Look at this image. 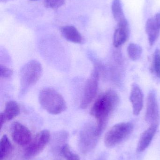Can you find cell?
<instances>
[{
  "instance_id": "1",
  "label": "cell",
  "mask_w": 160,
  "mask_h": 160,
  "mask_svg": "<svg viewBox=\"0 0 160 160\" xmlns=\"http://www.w3.org/2000/svg\"><path fill=\"white\" fill-rule=\"evenodd\" d=\"M119 102V97L114 90L110 89L101 93L91 108L90 114L96 119V133L100 137L105 129L110 115Z\"/></svg>"
},
{
  "instance_id": "2",
  "label": "cell",
  "mask_w": 160,
  "mask_h": 160,
  "mask_svg": "<svg viewBox=\"0 0 160 160\" xmlns=\"http://www.w3.org/2000/svg\"><path fill=\"white\" fill-rule=\"evenodd\" d=\"M39 101L42 108L51 114L62 113L67 108L66 102L63 96L51 88H45L40 91Z\"/></svg>"
},
{
  "instance_id": "3",
  "label": "cell",
  "mask_w": 160,
  "mask_h": 160,
  "mask_svg": "<svg viewBox=\"0 0 160 160\" xmlns=\"http://www.w3.org/2000/svg\"><path fill=\"white\" fill-rule=\"evenodd\" d=\"M42 73V66L38 61L33 60L25 64L20 72L21 92L25 93L35 84L40 79Z\"/></svg>"
},
{
  "instance_id": "4",
  "label": "cell",
  "mask_w": 160,
  "mask_h": 160,
  "mask_svg": "<svg viewBox=\"0 0 160 160\" xmlns=\"http://www.w3.org/2000/svg\"><path fill=\"white\" fill-rule=\"evenodd\" d=\"M133 124L122 122L113 126L105 134L104 143L107 147L113 148L125 141L132 132Z\"/></svg>"
},
{
  "instance_id": "5",
  "label": "cell",
  "mask_w": 160,
  "mask_h": 160,
  "mask_svg": "<svg viewBox=\"0 0 160 160\" xmlns=\"http://www.w3.org/2000/svg\"><path fill=\"white\" fill-rule=\"evenodd\" d=\"M50 137V133L47 130L39 132L25 148L23 159L25 160L31 159L42 152L49 142Z\"/></svg>"
},
{
  "instance_id": "6",
  "label": "cell",
  "mask_w": 160,
  "mask_h": 160,
  "mask_svg": "<svg viewBox=\"0 0 160 160\" xmlns=\"http://www.w3.org/2000/svg\"><path fill=\"white\" fill-rule=\"evenodd\" d=\"M99 73L97 68H95L86 81L84 88L80 107L85 109L94 100L98 89Z\"/></svg>"
},
{
  "instance_id": "7",
  "label": "cell",
  "mask_w": 160,
  "mask_h": 160,
  "mask_svg": "<svg viewBox=\"0 0 160 160\" xmlns=\"http://www.w3.org/2000/svg\"><path fill=\"white\" fill-rule=\"evenodd\" d=\"M99 137L96 133V126L86 124L80 134V148L82 153L86 154L93 150L96 145Z\"/></svg>"
},
{
  "instance_id": "8",
  "label": "cell",
  "mask_w": 160,
  "mask_h": 160,
  "mask_svg": "<svg viewBox=\"0 0 160 160\" xmlns=\"http://www.w3.org/2000/svg\"><path fill=\"white\" fill-rule=\"evenodd\" d=\"M159 108L157 95L155 90H151L148 93L147 99L146 121L150 125L159 124Z\"/></svg>"
},
{
  "instance_id": "9",
  "label": "cell",
  "mask_w": 160,
  "mask_h": 160,
  "mask_svg": "<svg viewBox=\"0 0 160 160\" xmlns=\"http://www.w3.org/2000/svg\"><path fill=\"white\" fill-rule=\"evenodd\" d=\"M11 135L14 142L21 146L28 145L32 140L29 129L19 122H14L11 125Z\"/></svg>"
},
{
  "instance_id": "10",
  "label": "cell",
  "mask_w": 160,
  "mask_h": 160,
  "mask_svg": "<svg viewBox=\"0 0 160 160\" xmlns=\"http://www.w3.org/2000/svg\"><path fill=\"white\" fill-rule=\"evenodd\" d=\"M146 31L150 46H153L158 38L160 34V13L147 20Z\"/></svg>"
},
{
  "instance_id": "11",
  "label": "cell",
  "mask_w": 160,
  "mask_h": 160,
  "mask_svg": "<svg viewBox=\"0 0 160 160\" xmlns=\"http://www.w3.org/2000/svg\"><path fill=\"white\" fill-rule=\"evenodd\" d=\"M130 100L132 105L133 114L139 115L144 105V95L139 85L132 84L131 90Z\"/></svg>"
},
{
  "instance_id": "12",
  "label": "cell",
  "mask_w": 160,
  "mask_h": 160,
  "mask_svg": "<svg viewBox=\"0 0 160 160\" xmlns=\"http://www.w3.org/2000/svg\"><path fill=\"white\" fill-rule=\"evenodd\" d=\"M129 36V27L126 19L117 22L113 36V45L118 48L126 42Z\"/></svg>"
},
{
  "instance_id": "13",
  "label": "cell",
  "mask_w": 160,
  "mask_h": 160,
  "mask_svg": "<svg viewBox=\"0 0 160 160\" xmlns=\"http://www.w3.org/2000/svg\"><path fill=\"white\" fill-rule=\"evenodd\" d=\"M158 124L151 125L141 135L136 148L138 153L144 152L148 147L157 132Z\"/></svg>"
},
{
  "instance_id": "14",
  "label": "cell",
  "mask_w": 160,
  "mask_h": 160,
  "mask_svg": "<svg viewBox=\"0 0 160 160\" xmlns=\"http://www.w3.org/2000/svg\"><path fill=\"white\" fill-rule=\"evenodd\" d=\"M20 112V108L17 102L9 101L6 103L4 110L0 114L1 128L7 121L12 120L18 116Z\"/></svg>"
},
{
  "instance_id": "15",
  "label": "cell",
  "mask_w": 160,
  "mask_h": 160,
  "mask_svg": "<svg viewBox=\"0 0 160 160\" xmlns=\"http://www.w3.org/2000/svg\"><path fill=\"white\" fill-rule=\"evenodd\" d=\"M61 32L63 37L70 42L75 44H81L82 42V36L74 26H63L61 28Z\"/></svg>"
},
{
  "instance_id": "16",
  "label": "cell",
  "mask_w": 160,
  "mask_h": 160,
  "mask_svg": "<svg viewBox=\"0 0 160 160\" xmlns=\"http://www.w3.org/2000/svg\"><path fill=\"white\" fill-rule=\"evenodd\" d=\"M12 150V144L8 137L6 135H3L0 142V160L5 159L7 158Z\"/></svg>"
},
{
  "instance_id": "17",
  "label": "cell",
  "mask_w": 160,
  "mask_h": 160,
  "mask_svg": "<svg viewBox=\"0 0 160 160\" xmlns=\"http://www.w3.org/2000/svg\"><path fill=\"white\" fill-rule=\"evenodd\" d=\"M111 10L114 18L117 22L126 19L121 0H113Z\"/></svg>"
},
{
  "instance_id": "18",
  "label": "cell",
  "mask_w": 160,
  "mask_h": 160,
  "mask_svg": "<svg viewBox=\"0 0 160 160\" xmlns=\"http://www.w3.org/2000/svg\"><path fill=\"white\" fill-rule=\"evenodd\" d=\"M142 52V47L138 44L130 43L128 46V55L132 61H136L139 60L141 58Z\"/></svg>"
},
{
  "instance_id": "19",
  "label": "cell",
  "mask_w": 160,
  "mask_h": 160,
  "mask_svg": "<svg viewBox=\"0 0 160 160\" xmlns=\"http://www.w3.org/2000/svg\"><path fill=\"white\" fill-rule=\"evenodd\" d=\"M61 154L66 160H80V157L72 152L67 144L64 145L61 147Z\"/></svg>"
},
{
  "instance_id": "20",
  "label": "cell",
  "mask_w": 160,
  "mask_h": 160,
  "mask_svg": "<svg viewBox=\"0 0 160 160\" xmlns=\"http://www.w3.org/2000/svg\"><path fill=\"white\" fill-rule=\"evenodd\" d=\"M153 70L156 76L160 79V50L157 49L153 55Z\"/></svg>"
},
{
  "instance_id": "21",
  "label": "cell",
  "mask_w": 160,
  "mask_h": 160,
  "mask_svg": "<svg viewBox=\"0 0 160 160\" xmlns=\"http://www.w3.org/2000/svg\"><path fill=\"white\" fill-rule=\"evenodd\" d=\"M44 3L47 8L57 9L64 5L65 0H45Z\"/></svg>"
},
{
  "instance_id": "22",
  "label": "cell",
  "mask_w": 160,
  "mask_h": 160,
  "mask_svg": "<svg viewBox=\"0 0 160 160\" xmlns=\"http://www.w3.org/2000/svg\"><path fill=\"white\" fill-rule=\"evenodd\" d=\"M1 77L3 78H8L12 77L13 71L11 68H8L3 65H0Z\"/></svg>"
}]
</instances>
